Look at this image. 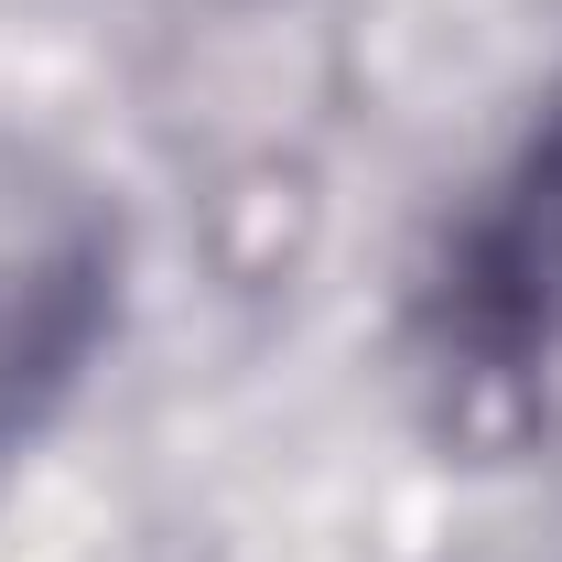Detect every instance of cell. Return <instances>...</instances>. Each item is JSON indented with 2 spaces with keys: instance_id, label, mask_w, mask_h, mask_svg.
I'll list each match as a JSON object with an SVG mask.
<instances>
[{
  "instance_id": "6da1fadb",
  "label": "cell",
  "mask_w": 562,
  "mask_h": 562,
  "mask_svg": "<svg viewBox=\"0 0 562 562\" xmlns=\"http://www.w3.org/2000/svg\"><path fill=\"white\" fill-rule=\"evenodd\" d=\"M120 303V238L66 184H0V465L66 412Z\"/></svg>"
},
{
  "instance_id": "7a4b0ae2",
  "label": "cell",
  "mask_w": 562,
  "mask_h": 562,
  "mask_svg": "<svg viewBox=\"0 0 562 562\" xmlns=\"http://www.w3.org/2000/svg\"><path fill=\"white\" fill-rule=\"evenodd\" d=\"M465 314L497 347H541V357L562 347V109H552V131L530 140L508 206L487 216V238L465 260Z\"/></svg>"
}]
</instances>
